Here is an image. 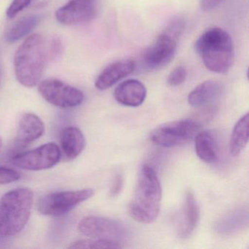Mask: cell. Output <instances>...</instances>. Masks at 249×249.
<instances>
[{"mask_svg":"<svg viewBox=\"0 0 249 249\" xmlns=\"http://www.w3.org/2000/svg\"><path fill=\"white\" fill-rule=\"evenodd\" d=\"M124 183V179L123 176L122 174L117 175L113 180L111 189H110V195L112 197H115L121 193L123 189Z\"/></svg>","mask_w":249,"mask_h":249,"instance_id":"27","label":"cell"},{"mask_svg":"<svg viewBox=\"0 0 249 249\" xmlns=\"http://www.w3.org/2000/svg\"><path fill=\"white\" fill-rule=\"evenodd\" d=\"M183 221L179 236L186 238L195 231L200 219V210L192 190L186 192L183 207Z\"/></svg>","mask_w":249,"mask_h":249,"instance_id":"17","label":"cell"},{"mask_svg":"<svg viewBox=\"0 0 249 249\" xmlns=\"http://www.w3.org/2000/svg\"><path fill=\"white\" fill-rule=\"evenodd\" d=\"M34 193L29 188H18L0 199V236L7 237L21 231L30 219Z\"/></svg>","mask_w":249,"mask_h":249,"instance_id":"4","label":"cell"},{"mask_svg":"<svg viewBox=\"0 0 249 249\" xmlns=\"http://www.w3.org/2000/svg\"><path fill=\"white\" fill-rule=\"evenodd\" d=\"M2 243H5V241H4V237L0 236V247H1V245H2Z\"/></svg>","mask_w":249,"mask_h":249,"instance_id":"29","label":"cell"},{"mask_svg":"<svg viewBox=\"0 0 249 249\" xmlns=\"http://www.w3.org/2000/svg\"><path fill=\"white\" fill-rule=\"evenodd\" d=\"M59 143L61 157L66 161H72L84 151L86 140L84 134L78 128L68 126L61 132Z\"/></svg>","mask_w":249,"mask_h":249,"instance_id":"15","label":"cell"},{"mask_svg":"<svg viewBox=\"0 0 249 249\" xmlns=\"http://www.w3.org/2000/svg\"><path fill=\"white\" fill-rule=\"evenodd\" d=\"M45 132L43 121L37 115L24 113L19 120L16 145L21 148L37 141Z\"/></svg>","mask_w":249,"mask_h":249,"instance_id":"12","label":"cell"},{"mask_svg":"<svg viewBox=\"0 0 249 249\" xmlns=\"http://www.w3.org/2000/svg\"><path fill=\"white\" fill-rule=\"evenodd\" d=\"M94 195L92 189L55 192L40 198L37 202V208L43 215L59 216L69 212Z\"/></svg>","mask_w":249,"mask_h":249,"instance_id":"6","label":"cell"},{"mask_svg":"<svg viewBox=\"0 0 249 249\" xmlns=\"http://www.w3.org/2000/svg\"><path fill=\"white\" fill-rule=\"evenodd\" d=\"M60 159L59 147L54 142H49L16 154L12 157V163L23 170L37 171L54 167Z\"/></svg>","mask_w":249,"mask_h":249,"instance_id":"7","label":"cell"},{"mask_svg":"<svg viewBox=\"0 0 249 249\" xmlns=\"http://www.w3.org/2000/svg\"><path fill=\"white\" fill-rule=\"evenodd\" d=\"M2 66H1V65H0V81H1V78H2Z\"/></svg>","mask_w":249,"mask_h":249,"instance_id":"30","label":"cell"},{"mask_svg":"<svg viewBox=\"0 0 249 249\" xmlns=\"http://www.w3.org/2000/svg\"><path fill=\"white\" fill-rule=\"evenodd\" d=\"M2 139H1V138H0V150H1V148H2Z\"/></svg>","mask_w":249,"mask_h":249,"instance_id":"31","label":"cell"},{"mask_svg":"<svg viewBox=\"0 0 249 249\" xmlns=\"http://www.w3.org/2000/svg\"><path fill=\"white\" fill-rule=\"evenodd\" d=\"M224 1V0H201V8L205 12H210L218 8Z\"/></svg>","mask_w":249,"mask_h":249,"instance_id":"28","label":"cell"},{"mask_svg":"<svg viewBox=\"0 0 249 249\" xmlns=\"http://www.w3.org/2000/svg\"><path fill=\"white\" fill-rule=\"evenodd\" d=\"M78 228L84 235L99 240L116 242L126 235V230L123 224L103 217H85L80 221Z\"/></svg>","mask_w":249,"mask_h":249,"instance_id":"9","label":"cell"},{"mask_svg":"<svg viewBox=\"0 0 249 249\" xmlns=\"http://www.w3.org/2000/svg\"><path fill=\"white\" fill-rule=\"evenodd\" d=\"M32 1L33 0H13L9 8L7 10V17L9 18L17 17L19 13L30 5Z\"/></svg>","mask_w":249,"mask_h":249,"instance_id":"24","label":"cell"},{"mask_svg":"<svg viewBox=\"0 0 249 249\" xmlns=\"http://www.w3.org/2000/svg\"><path fill=\"white\" fill-rule=\"evenodd\" d=\"M21 176L18 172L8 167H0V185L13 183L19 180Z\"/></svg>","mask_w":249,"mask_h":249,"instance_id":"25","label":"cell"},{"mask_svg":"<svg viewBox=\"0 0 249 249\" xmlns=\"http://www.w3.org/2000/svg\"><path fill=\"white\" fill-rule=\"evenodd\" d=\"M115 100L128 107H138L145 101L147 89L145 85L136 79H129L119 84L114 91Z\"/></svg>","mask_w":249,"mask_h":249,"instance_id":"14","label":"cell"},{"mask_svg":"<svg viewBox=\"0 0 249 249\" xmlns=\"http://www.w3.org/2000/svg\"><path fill=\"white\" fill-rule=\"evenodd\" d=\"M187 72L183 66H178L173 70L167 78V84L170 87H178L186 81Z\"/></svg>","mask_w":249,"mask_h":249,"instance_id":"23","label":"cell"},{"mask_svg":"<svg viewBox=\"0 0 249 249\" xmlns=\"http://www.w3.org/2000/svg\"><path fill=\"white\" fill-rule=\"evenodd\" d=\"M49 57L44 39L40 34L29 36L14 56L17 81L24 87H36L41 79Z\"/></svg>","mask_w":249,"mask_h":249,"instance_id":"3","label":"cell"},{"mask_svg":"<svg viewBox=\"0 0 249 249\" xmlns=\"http://www.w3.org/2000/svg\"><path fill=\"white\" fill-rule=\"evenodd\" d=\"M177 42L176 39L161 33L144 53L142 60L145 67L150 70H157L165 66L176 54Z\"/></svg>","mask_w":249,"mask_h":249,"instance_id":"11","label":"cell"},{"mask_svg":"<svg viewBox=\"0 0 249 249\" xmlns=\"http://www.w3.org/2000/svg\"><path fill=\"white\" fill-rule=\"evenodd\" d=\"M38 91L48 103L62 108L80 106L84 99L81 90L55 78L41 81L39 84Z\"/></svg>","mask_w":249,"mask_h":249,"instance_id":"8","label":"cell"},{"mask_svg":"<svg viewBox=\"0 0 249 249\" xmlns=\"http://www.w3.org/2000/svg\"><path fill=\"white\" fill-rule=\"evenodd\" d=\"M249 114L242 116L233 128L230 141V154L237 157L241 154L249 142Z\"/></svg>","mask_w":249,"mask_h":249,"instance_id":"18","label":"cell"},{"mask_svg":"<svg viewBox=\"0 0 249 249\" xmlns=\"http://www.w3.org/2000/svg\"><path fill=\"white\" fill-rule=\"evenodd\" d=\"M185 26H186V21L184 18L181 16H177L170 20L162 33L178 40L183 34Z\"/></svg>","mask_w":249,"mask_h":249,"instance_id":"22","label":"cell"},{"mask_svg":"<svg viewBox=\"0 0 249 249\" xmlns=\"http://www.w3.org/2000/svg\"><path fill=\"white\" fill-rule=\"evenodd\" d=\"M97 14V0H71L57 10L56 18L66 25L86 24L94 19Z\"/></svg>","mask_w":249,"mask_h":249,"instance_id":"10","label":"cell"},{"mask_svg":"<svg viewBox=\"0 0 249 249\" xmlns=\"http://www.w3.org/2000/svg\"><path fill=\"white\" fill-rule=\"evenodd\" d=\"M195 151L202 161L213 164L218 161V152L213 137L208 132H198L195 137Z\"/></svg>","mask_w":249,"mask_h":249,"instance_id":"20","label":"cell"},{"mask_svg":"<svg viewBox=\"0 0 249 249\" xmlns=\"http://www.w3.org/2000/svg\"><path fill=\"white\" fill-rule=\"evenodd\" d=\"M161 187L155 170L145 164L141 168L135 192L129 205V215L142 224H151L160 214Z\"/></svg>","mask_w":249,"mask_h":249,"instance_id":"1","label":"cell"},{"mask_svg":"<svg viewBox=\"0 0 249 249\" xmlns=\"http://www.w3.org/2000/svg\"><path fill=\"white\" fill-rule=\"evenodd\" d=\"M222 91V86L218 81H205L189 93L188 103L195 108L204 107L219 98Z\"/></svg>","mask_w":249,"mask_h":249,"instance_id":"16","label":"cell"},{"mask_svg":"<svg viewBox=\"0 0 249 249\" xmlns=\"http://www.w3.org/2000/svg\"><path fill=\"white\" fill-rule=\"evenodd\" d=\"M41 17L40 15L27 16L14 23L5 35V41L14 43L28 36L40 23Z\"/></svg>","mask_w":249,"mask_h":249,"instance_id":"19","label":"cell"},{"mask_svg":"<svg viewBox=\"0 0 249 249\" xmlns=\"http://www.w3.org/2000/svg\"><path fill=\"white\" fill-rule=\"evenodd\" d=\"M62 52H63V46L60 39L57 37H53L49 45L48 56L52 60H55L60 57Z\"/></svg>","mask_w":249,"mask_h":249,"instance_id":"26","label":"cell"},{"mask_svg":"<svg viewBox=\"0 0 249 249\" xmlns=\"http://www.w3.org/2000/svg\"><path fill=\"white\" fill-rule=\"evenodd\" d=\"M200 124L191 119L176 121L160 126L151 135L154 145L164 148L180 146L196 136Z\"/></svg>","mask_w":249,"mask_h":249,"instance_id":"5","label":"cell"},{"mask_svg":"<svg viewBox=\"0 0 249 249\" xmlns=\"http://www.w3.org/2000/svg\"><path fill=\"white\" fill-rule=\"evenodd\" d=\"M135 68V62L130 59L117 61L110 64L97 76L95 81L96 88L101 91L110 88L121 80L132 74Z\"/></svg>","mask_w":249,"mask_h":249,"instance_id":"13","label":"cell"},{"mask_svg":"<svg viewBox=\"0 0 249 249\" xmlns=\"http://www.w3.org/2000/svg\"><path fill=\"white\" fill-rule=\"evenodd\" d=\"M69 249H120L122 246L119 243L116 241H110V240H80L74 242Z\"/></svg>","mask_w":249,"mask_h":249,"instance_id":"21","label":"cell"},{"mask_svg":"<svg viewBox=\"0 0 249 249\" xmlns=\"http://www.w3.org/2000/svg\"><path fill=\"white\" fill-rule=\"evenodd\" d=\"M196 53L207 69L218 74L229 72L234 60V49L231 36L215 27L202 33L195 44Z\"/></svg>","mask_w":249,"mask_h":249,"instance_id":"2","label":"cell"}]
</instances>
